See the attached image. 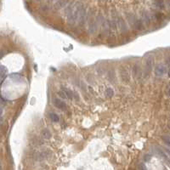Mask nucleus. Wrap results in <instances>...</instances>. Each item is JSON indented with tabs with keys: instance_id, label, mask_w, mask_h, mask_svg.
Wrapping results in <instances>:
<instances>
[{
	"instance_id": "obj_18",
	"label": "nucleus",
	"mask_w": 170,
	"mask_h": 170,
	"mask_svg": "<svg viewBox=\"0 0 170 170\" xmlns=\"http://www.w3.org/2000/svg\"><path fill=\"white\" fill-rule=\"evenodd\" d=\"M63 91H64V92L66 93V95H67V98H69V99H72V98L73 93H72V90L68 89V88H63Z\"/></svg>"
},
{
	"instance_id": "obj_13",
	"label": "nucleus",
	"mask_w": 170,
	"mask_h": 170,
	"mask_svg": "<svg viewBox=\"0 0 170 170\" xmlns=\"http://www.w3.org/2000/svg\"><path fill=\"white\" fill-rule=\"evenodd\" d=\"M8 72V69L4 66H0V77H4Z\"/></svg>"
},
{
	"instance_id": "obj_3",
	"label": "nucleus",
	"mask_w": 170,
	"mask_h": 170,
	"mask_svg": "<svg viewBox=\"0 0 170 170\" xmlns=\"http://www.w3.org/2000/svg\"><path fill=\"white\" fill-rule=\"evenodd\" d=\"M86 18H87V13H86V9L83 8V6L82 9H80L79 14H78V16H77V21L78 22V25L82 26V25L84 24L86 21Z\"/></svg>"
},
{
	"instance_id": "obj_6",
	"label": "nucleus",
	"mask_w": 170,
	"mask_h": 170,
	"mask_svg": "<svg viewBox=\"0 0 170 170\" xmlns=\"http://www.w3.org/2000/svg\"><path fill=\"white\" fill-rule=\"evenodd\" d=\"M54 105L55 107H57L58 109H60V110H64V109L67 108V105H66L65 102H63L62 100H60V99H55L54 100Z\"/></svg>"
},
{
	"instance_id": "obj_4",
	"label": "nucleus",
	"mask_w": 170,
	"mask_h": 170,
	"mask_svg": "<svg viewBox=\"0 0 170 170\" xmlns=\"http://www.w3.org/2000/svg\"><path fill=\"white\" fill-rule=\"evenodd\" d=\"M119 73H120V77L122 78V80H123L124 83H129V81H130V76H129L128 72L125 68H121L120 71H119Z\"/></svg>"
},
{
	"instance_id": "obj_2",
	"label": "nucleus",
	"mask_w": 170,
	"mask_h": 170,
	"mask_svg": "<svg viewBox=\"0 0 170 170\" xmlns=\"http://www.w3.org/2000/svg\"><path fill=\"white\" fill-rule=\"evenodd\" d=\"M167 72V68L163 64H157L155 67V74L157 77H162Z\"/></svg>"
},
{
	"instance_id": "obj_22",
	"label": "nucleus",
	"mask_w": 170,
	"mask_h": 170,
	"mask_svg": "<svg viewBox=\"0 0 170 170\" xmlns=\"http://www.w3.org/2000/svg\"><path fill=\"white\" fill-rule=\"evenodd\" d=\"M156 19H157V20H161L162 17H163V15L162 14H161V13H156Z\"/></svg>"
},
{
	"instance_id": "obj_15",
	"label": "nucleus",
	"mask_w": 170,
	"mask_h": 170,
	"mask_svg": "<svg viewBox=\"0 0 170 170\" xmlns=\"http://www.w3.org/2000/svg\"><path fill=\"white\" fill-rule=\"evenodd\" d=\"M49 118L51 119L52 122H55V123H58V122L60 121L59 116H58L57 114L55 113V112H50L49 113Z\"/></svg>"
},
{
	"instance_id": "obj_16",
	"label": "nucleus",
	"mask_w": 170,
	"mask_h": 170,
	"mask_svg": "<svg viewBox=\"0 0 170 170\" xmlns=\"http://www.w3.org/2000/svg\"><path fill=\"white\" fill-rule=\"evenodd\" d=\"M108 79L110 82L113 83L116 79V75H115V72L113 70H111L110 72H108Z\"/></svg>"
},
{
	"instance_id": "obj_7",
	"label": "nucleus",
	"mask_w": 170,
	"mask_h": 170,
	"mask_svg": "<svg viewBox=\"0 0 170 170\" xmlns=\"http://www.w3.org/2000/svg\"><path fill=\"white\" fill-rule=\"evenodd\" d=\"M153 63H154L153 58H151V57H149L148 59H147L146 62V73H149L150 72H151L152 68H153Z\"/></svg>"
},
{
	"instance_id": "obj_11",
	"label": "nucleus",
	"mask_w": 170,
	"mask_h": 170,
	"mask_svg": "<svg viewBox=\"0 0 170 170\" xmlns=\"http://www.w3.org/2000/svg\"><path fill=\"white\" fill-rule=\"evenodd\" d=\"M67 0H60V1H58L57 3L55 4V8L56 9H61L67 5Z\"/></svg>"
},
{
	"instance_id": "obj_10",
	"label": "nucleus",
	"mask_w": 170,
	"mask_h": 170,
	"mask_svg": "<svg viewBox=\"0 0 170 170\" xmlns=\"http://www.w3.org/2000/svg\"><path fill=\"white\" fill-rule=\"evenodd\" d=\"M134 26L135 27L136 30H139V31H140L144 28V23L143 21H141V20H135V21H134Z\"/></svg>"
},
{
	"instance_id": "obj_5",
	"label": "nucleus",
	"mask_w": 170,
	"mask_h": 170,
	"mask_svg": "<svg viewBox=\"0 0 170 170\" xmlns=\"http://www.w3.org/2000/svg\"><path fill=\"white\" fill-rule=\"evenodd\" d=\"M88 31L90 33H95L96 31V22L95 20L91 18L88 20Z\"/></svg>"
},
{
	"instance_id": "obj_8",
	"label": "nucleus",
	"mask_w": 170,
	"mask_h": 170,
	"mask_svg": "<svg viewBox=\"0 0 170 170\" xmlns=\"http://www.w3.org/2000/svg\"><path fill=\"white\" fill-rule=\"evenodd\" d=\"M133 73L137 79H140L142 77V72H141V69L140 67H139L138 65H135L133 68Z\"/></svg>"
},
{
	"instance_id": "obj_14",
	"label": "nucleus",
	"mask_w": 170,
	"mask_h": 170,
	"mask_svg": "<svg viewBox=\"0 0 170 170\" xmlns=\"http://www.w3.org/2000/svg\"><path fill=\"white\" fill-rule=\"evenodd\" d=\"M41 134H42L43 138H44V139H49L50 137H51V133H50V131L47 128L44 129V130L42 131Z\"/></svg>"
},
{
	"instance_id": "obj_23",
	"label": "nucleus",
	"mask_w": 170,
	"mask_h": 170,
	"mask_svg": "<svg viewBox=\"0 0 170 170\" xmlns=\"http://www.w3.org/2000/svg\"><path fill=\"white\" fill-rule=\"evenodd\" d=\"M139 169H146V167L145 166V164L143 163H140L139 166Z\"/></svg>"
},
{
	"instance_id": "obj_25",
	"label": "nucleus",
	"mask_w": 170,
	"mask_h": 170,
	"mask_svg": "<svg viewBox=\"0 0 170 170\" xmlns=\"http://www.w3.org/2000/svg\"><path fill=\"white\" fill-rule=\"evenodd\" d=\"M3 55H4V51H3V50L0 49V59H1V58L3 57Z\"/></svg>"
},
{
	"instance_id": "obj_12",
	"label": "nucleus",
	"mask_w": 170,
	"mask_h": 170,
	"mask_svg": "<svg viewBox=\"0 0 170 170\" xmlns=\"http://www.w3.org/2000/svg\"><path fill=\"white\" fill-rule=\"evenodd\" d=\"M154 5L160 9H164V7H165L163 0H154Z\"/></svg>"
},
{
	"instance_id": "obj_17",
	"label": "nucleus",
	"mask_w": 170,
	"mask_h": 170,
	"mask_svg": "<svg viewBox=\"0 0 170 170\" xmlns=\"http://www.w3.org/2000/svg\"><path fill=\"white\" fill-rule=\"evenodd\" d=\"M142 21H143L144 23H146V25L150 24V17L148 16V14L146 13L142 14Z\"/></svg>"
},
{
	"instance_id": "obj_19",
	"label": "nucleus",
	"mask_w": 170,
	"mask_h": 170,
	"mask_svg": "<svg viewBox=\"0 0 170 170\" xmlns=\"http://www.w3.org/2000/svg\"><path fill=\"white\" fill-rule=\"evenodd\" d=\"M106 95L107 96V97H109V98L112 97V96L114 95V91H113L112 88H108L106 90Z\"/></svg>"
},
{
	"instance_id": "obj_21",
	"label": "nucleus",
	"mask_w": 170,
	"mask_h": 170,
	"mask_svg": "<svg viewBox=\"0 0 170 170\" xmlns=\"http://www.w3.org/2000/svg\"><path fill=\"white\" fill-rule=\"evenodd\" d=\"M162 139L164 140V142H166V144L167 146H169V137L168 136H163L162 137Z\"/></svg>"
},
{
	"instance_id": "obj_26",
	"label": "nucleus",
	"mask_w": 170,
	"mask_h": 170,
	"mask_svg": "<svg viewBox=\"0 0 170 170\" xmlns=\"http://www.w3.org/2000/svg\"><path fill=\"white\" fill-rule=\"evenodd\" d=\"M150 159H151V158H150V156H148V155H146V158H145V160H146V161H149Z\"/></svg>"
},
{
	"instance_id": "obj_20",
	"label": "nucleus",
	"mask_w": 170,
	"mask_h": 170,
	"mask_svg": "<svg viewBox=\"0 0 170 170\" xmlns=\"http://www.w3.org/2000/svg\"><path fill=\"white\" fill-rule=\"evenodd\" d=\"M58 95H59L60 96V97L63 98V99H67V95H66V93H65L63 90L60 91V92H58Z\"/></svg>"
},
{
	"instance_id": "obj_9",
	"label": "nucleus",
	"mask_w": 170,
	"mask_h": 170,
	"mask_svg": "<svg viewBox=\"0 0 170 170\" xmlns=\"http://www.w3.org/2000/svg\"><path fill=\"white\" fill-rule=\"evenodd\" d=\"M116 24L118 25V27H120L121 30L124 32H127V27L125 25V22H124V21L122 18H118L117 20H116Z\"/></svg>"
},
{
	"instance_id": "obj_24",
	"label": "nucleus",
	"mask_w": 170,
	"mask_h": 170,
	"mask_svg": "<svg viewBox=\"0 0 170 170\" xmlns=\"http://www.w3.org/2000/svg\"><path fill=\"white\" fill-rule=\"evenodd\" d=\"M167 95L169 96V85L167 86Z\"/></svg>"
},
{
	"instance_id": "obj_1",
	"label": "nucleus",
	"mask_w": 170,
	"mask_h": 170,
	"mask_svg": "<svg viewBox=\"0 0 170 170\" xmlns=\"http://www.w3.org/2000/svg\"><path fill=\"white\" fill-rule=\"evenodd\" d=\"M83 4L80 3H77L76 4H74V6L71 7L69 9V12H68L67 15V21L68 24L70 25H73L75 24V22L77 21V16L78 14H79L80 9H82Z\"/></svg>"
}]
</instances>
